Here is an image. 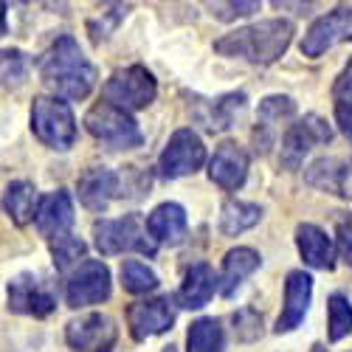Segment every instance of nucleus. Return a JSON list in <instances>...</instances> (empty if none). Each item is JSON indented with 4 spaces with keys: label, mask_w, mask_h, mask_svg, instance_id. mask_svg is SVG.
Segmentation results:
<instances>
[{
    "label": "nucleus",
    "mask_w": 352,
    "mask_h": 352,
    "mask_svg": "<svg viewBox=\"0 0 352 352\" xmlns=\"http://www.w3.org/2000/svg\"><path fill=\"white\" fill-rule=\"evenodd\" d=\"M296 25L285 17H271V20H259L254 25L234 28V32L223 34L214 40V51L231 60H245L251 65H274L282 60L285 51L293 43Z\"/></svg>",
    "instance_id": "1"
},
{
    "label": "nucleus",
    "mask_w": 352,
    "mask_h": 352,
    "mask_svg": "<svg viewBox=\"0 0 352 352\" xmlns=\"http://www.w3.org/2000/svg\"><path fill=\"white\" fill-rule=\"evenodd\" d=\"M40 76L45 87L65 99V102H79L87 99L96 87V68L87 63V56L82 54L79 43L71 34L56 37L48 51L40 56Z\"/></svg>",
    "instance_id": "2"
},
{
    "label": "nucleus",
    "mask_w": 352,
    "mask_h": 352,
    "mask_svg": "<svg viewBox=\"0 0 352 352\" xmlns=\"http://www.w3.org/2000/svg\"><path fill=\"white\" fill-rule=\"evenodd\" d=\"M32 133L48 150H71L79 135L71 104L60 96H37L32 104Z\"/></svg>",
    "instance_id": "3"
},
{
    "label": "nucleus",
    "mask_w": 352,
    "mask_h": 352,
    "mask_svg": "<svg viewBox=\"0 0 352 352\" xmlns=\"http://www.w3.org/2000/svg\"><path fill=\"white\" fill-rule=\"evenodd\" d=\"M85 130L99 144H104L107 150H135V146H141V141H144L133 113L116 107L110 102H99L87 110Z\"/></svg>",
    "instance_id": "4"
},
{
    "label": "nucleus",
    "mask_w": 352,
    "mask_h": 352,
    "mask_svg": "<svg viewBox=\"0 0 352 352\" xmlns=\"http://www.w3.org/2000/svg\"><path fill=\"white\" fill-rule=\"evenodd\" d=\"M94 243H96L99 254H104V256L124 254V251H138V254L153 256L158 251L150 231H146V223H141L138 214H124L119 220H96Z\"/></svg>",
    "instance_id": "5"
},
{
    "label": "nucleus",
    "mask_w": 352,
    "mask_h": 352,
    "mask_svg": "<svg viewBox=\"0 0 352 352\" xmlns=\"http://www.w3.org/2000/svg\"><path fill=\"white\" fill-rule=\"evenodd\" d=\"M102 94H104V102L122 107L127 113H135V110H144L155 102L158 82L144 65H130V68L113 71L102 87Z\"/></svg>",
    "instance_id": "6"
},
{
    "label": "nucleus",
    "mask_w": 352,
    "mask_h": 352,
    "mask_svg": "<svg viewBox=\"0 0 352 352\" xmlns=\"http://www.w3.org/2000/svg\"><path fill=\"white\" fill-rule=\"evenodd\" d=\"M203 164H206V146H203L200 135L192 127H181L169 135L158 158V172L166 181H178L186 175H195Z\"/></svg>",
    "instance_id": "7"
},
{
    "label": "nucleus",
    "mask_w": 352,
    "mask_h": 352,
    "mask_svg": "<svg viewBox=\"0 0 352 352\" xmlns=\"http://www.w3.org/2000/svg\"><path fill=\"white\" fill-rule=\"evenodd\" d=\"M110 290H113L110 268L102 259H85L65 279V305L74 310L102 305L110 299Z\"/></svg>",
    "instance_id": "8"
},
{
    "label": "nucleus",
    "mask_w": 352,
    "mask_h": 352,
    "mask_svg": "<svg viewBox=\"0 0 352 352\" xmlns=\"http://www.w3.org/2000/svg\"><path fill=\"white\" fill-rule=\"evenodd\" d=\"M349 40H352V6H336L333 12L321 14L318 20L310 23V28L299 43V51L307 60H318L333 45L349 43Z\"/></svg>",
    "instance_id": "9"
},
{
    "label": "nucleus",
    "mask_w": 352,
    "mask_h": 352,
    "mask_svg": "<svg viewBox=\"0 0 352 352\" xmlns=\"http://www.w3.org/2000/svg\"><path fill=\"white\" fill-rule=\"evenodd\" d=\"M333 138V127L321 119V116L310 113L296 124H290L282 135V150H279V164L285 169H299L305 155L316 144H327Z\"/></svg>",
    "instance_id": "10"
},
{
    "label": "nucleus",
    "mask_w": 352,
    "mask_h": 352,
    "mask_svg": "<svg viewBox=\"0 0 352 352\" xmlns=\"http://www.w3.org/2000/svg\"><path fill=\"white\" fill-rule=\"evenodd\" d=\"M119 338L116 321L104 313H85L65 324V341L74 352H110Z\"/></svg>",
    "instance_id": "11"
},
{
    "label": "nucleus",
    "mask_w": 352,
    "mask_h": 352,
    "mask_svg": "<svg viewBox=\"0 0 352 352\" xmlns=\"http://www.w3.org/2000/svg\"><path fill=\"white\" fill-rule=\"evenodd\" d=\"M9 310L20 316L45 318L56 310V296L40 276L25 271L9 279Z\"/></svg>",
    "instance_id": "12"
},
{
    "label": "nucleus",
    "mask_w": 352,
    "mask_h": 352,
    "mask_svg": "<svg viewBox=\"0 0 352 352\" xmlns=\"http://www.w3.org/2000/svg\"><path fill=\"white\" fill-rule=\"evenodd\" d=\"M172 324H175V307H172L169 296L133 302L127 307V327L135 341L164 336L166 330H172Z\"/></svg>",
    "instance_id": "13"
},
{
    "label": "nucleus",
    "mask_w": 352,
    "mask_h": 352,
    "mask_svg": "<svg viewBox=\"0 0 352 352\" xmlns=\"http://www.w3.org/2000/svg\"><path fill=\"white\" fill-rule=\"evenodd\" d=\"M122 178L107 166H94V169H85L76 181V192H79V203L87 212H107L110 203L119 197L122 192Z\"/></svg>",
    "instance_id": "14"
},
{
    "label": "nucleus",
    "mask_w": 352,
    "mask_h": 352,
    "mask_svg": "<svg viewBox=\"0 0 352 352\" xmlns=\"http://www.w3.org/2000/svg\"><path fill=\"white\" fill-rule=\"evenodd\" d=\"M209 178L226 192H237L248 178V153L237 141H223L209 161Z\"/></svg>",
    "instance_id": "15"
},
{
    "label": "nucleus",
    "mask_w": 352,
    "mask_h": 352,
    "mask_svg": "<svg viewBox=\"0 0 352 352\" xmlns=\"http://www.w3.org/2000/svg\"><path fill=\"white\" fill-rule=\"evenodd\" d=\"M313 302V279L305 271H290L285 279V305L276 318V333H290L296 330Z\"/></svg>",
    "instance_id": "16"
},
{
    "label": "nucleus",
    "mask_w": 352,
    "mask_h": 352,
    "mask_svg": "<svg viewBox=\"0 0 352 352\" xmlns=\"http://www.w3.org/2000/svg\"><path fill=\"white\" fill-rule=\"evenodd\" d=\"M305 181L307 186L327 192V195H338V197H352V164L344 158H316L307 169H305Z\"/></svg>",
    "instance_id": "17"
},
{
    "label": "nucleus",
    "mask_w": 352,
    "mask_h": 352,
    "mask_svg": "<svg viewBox=\"0 0 352 352\" xmlns=\"http://www.w3.org/2000/svg\"><path fill=\"white\" fill-rule=\"evenodd\" d=\"M146 231L155 245H181L186 240V231H189V220H186V209L181 203H161L155 206L150 214H146Z\"/></svg>",
    "instance_id": "18"
},
{
    "label": "nucleus",
    "mask_w": 352,
    "mask_h": 352,
    "mask_svg": "<svg viewBox=\"0 0 352 352\" xmlns=\"http://www.w3.org/2000/svg\"><path fill=\"white\" fill-rule=\"evenodd\" d=\"M34 226L48 240L71 234V226H74V200H71V195L65 189H56V192L40 197V209H37Z\"/></svg>",
    "instance_id": "19"
},
{
    "label": "nucleus",
    "mask_w": 352,
    "mask_h": 352,
    "mask_svg": "<svg viewBox=\"0 0 352 352\" xmlns=\"http://www.w3.org/2000/svg\"><path fill=\"white\" fill-rule=\"evenodd\" d=\"M296 248L305 259V265L316 271H333L336 268V248L333 240L327 237L324 228L316 223H299L296 226Z\"/></svg>",
    "instance_id": "20"
},
{
    "label": "nucleus",
    "mask_w": 352,
    "mask_h": 352,
    "mask_svg": "<svg viewBox=\"0 0 352 352\" xmlns=\"http://www.w3.org/2000/svg\"><path fill=\"white\" fill-rule=\"evenodd\" d=\"M217 276H214V268L206 265V262H197V265H192L178 287V293H175V302H178L181 307L186 310H200L206 307L214 296L217 290Z\"/></svg>",
    "instance_id": "21"
},
{
    "label": "nucleus",
    "mask_w": 352,
    "mask_h": 352,
    "mask_svg": "<svg viewBox=\"0 0 352 352\" xmlns=\"http://www.w3.org/2000/svg\"><path fill=\"white\" fill-rule=\"evenodd\" d=\"M262 265V256L248 248V245H237L223 256V268H220V293L223 296H234L237 287Z\"/></svg>",
    "instance_id": "22"
},
{
    "label": "nucleus",
    "mask_w": 352,
    "mask_h": 352,
    "mask_svg": "<svg viewBox=\"0 0 352 352\" xmlns=\"http://www.w3.org/2000/svg\"><path fill=\"white\" fill-rule=\"evenodd\" d=\"M3 209L14 226H28L37 217L40 209V195L32 181H12L3 192Z\"/></svg>",
    "instance_id": "23"
},
{
    "label": "nucleus",
    "mask_w": 352,
    "mask_h": 352,
    "mask_svg": "<svg viewBox=\"0 0 352 352\" xmlns=\"http://www.w3.org/2000/svg\"><path fill=\"white\" fill-rule=\"evenodd\" d=\"M245 94H226L214 102H206L203 107L206 110H197V119L203 122V127H206L209 133H220V130H228L234 124V119L245 110Z\"/></svg>",
    "instance_id": "24"
},
{
    "label": "nucleus",
    "mask_w": 352,
    "mask_h": 352,
    "mask_svg": "<svg viewBox=\"0 0 352 352\" xmlns=\"http://www.w3.org/2000/svg\"><path fill=\"white\" fill-rule=\"evenodd\" d=\"M262 220V209L245 200H226L220 206V234L223 237H240L243 231L254 228Z\"/></svg>",
    "instance_id": "25"
},
{
    "label": "nucleus",
    "mask_w": 352,
    "mask_h": 352,
    "mask_svg": "<svg viewBox=\"0 0 352 352\" xmlns=\"http://www.w3.org/2000/svg\"><path fill=\"white\" fill-rule=\"evenodd\" d=\"M223 349H226V336L217 318L203 316L192 321L186 330V352H223Z\"/></svg>",
    "instance_id": "26"
},
{
    "label": "nucleus",
    "mask_w": 352,
    "mask_h": 352,
    "mask_svg": "<svg viewBox=\"0 0 352 352\" xmlns=\"http://www.w3.org/2000/svg\"><path fill=\"white\" fill-rule=\"evenodd\" d=\"M293 116H296V102H293L290 96L274 94V96H265L259 102V107H256V124L274 133L276 124L293 119Z\"/></svg>",
    "instance_id": "27"
},
{
    "label": "nucleus",
    "mask_w": 352,
    "mask_h": 352,
    "mask_svg": "<svg viewBox=\"0 0 352 352\" xmlns=\"http://www.w3.org/2000/svg\"><path fill=\"white\" fill-rule=\"evenodd\" d=\"M352 333V302L344 293H333L327 299V338L341 341Z\"/></svg>",
    "instance_id": "28"
},
{
    "label": "nucleus",
    "mask_w": 352,
    "mask_h": 352,
    "mask_svg": "<svg viewBox=\"0 0 352 352\" xmlns=\"http://www.w3.org/2000/svg\"><path fill=\"white\" fill-rule=\"evenodd\" d=\"M122 285L133 296H141V293H150L158 287V274L141 259H127L122 262Z\"/></svg>",
    "instance_id": "29"
},
{
    "label": "nucleus",
    "mask_w": 352,
    "mask_h": 352,
    "mask_svg": "<svg viewBox=\"0 0 352 352\" xmlns=\"http://www.w3.org/2000/svg\"><path fill=\"white\" fill-rule=\"evenodd\" d=\"M85 251H87V245H85V240L76 237V234H65V237L51 240V256H54L56 271H68L71 265L79 268Z\"/></svg>",
    "instance_id": "30"
},
{
    "label": "nucleus",
    "mask_w": 352,
    "mask_h": 352,
    "mask_svg": "<svg viewBox=\"0 0 352 352\" xmlns=\"http://www.w3.org/2000/svg\"><path fill=\"white\" fill-rule=\"evenodd\" d=\"M28 68H32V63H28V56L20 48L3 51V85L9 91H17V87L28 79Z\"/></svg>",
    "instance_id": "31"
},
{
    "label": "nucleus",
    "mask_w": 352,
    "mask_h": 352,
    "mask_svg": "<svg viewBox=\"0 0 352 352\" xmlns=\"http://www.w3.org/2000/svg\"><path fill=\"white\" fill-rule=\"evenodd\" d=\"M231 321H234V336H237V341L251 344V341L262 338V313L259 310L240 307L237 313L231 316Z\"/></svg>",
    "instance_id": "32"
},
{
    "label": "nucleus",
    "mask_w": 352,
    "mask_h": 352,
    "mask_svg": "<svg viewBox=\"0 0 352 352\" xmlns=\"http://www.w3.org/2000/svg\"><path fill=\"white\" fill-rule=\"evenodd\" d=\"M127 12H130V6H127V3H113V6H104V12L99 14V20H91V23H87V28H91V37H94V43L107 40L113 28H116V25H119V23L127 17Z\"/></svg>",
    "instance_id": "33"
},
{
    "label": "nucleus",
    "mask_w": 352,
    "mask_h": 352,
    "mask_svg": "<svg viewBox=\"0 0 352 352\" xmlns=\"http://www.w3.org/2000/svg\"><path fill=\"white\" fill-rule=\"evenodd\" d=\"M209 12L212 17L223 20V23H231V20H243V17H251L259 12V3L256 0H231V3H209Z\"/></svg>",
    "instance_id": "34"
},
{
    "label": "nucleus",
    "mask_w": 352,
    "mask_h": 352,
    "mask_svg": "<svg viewBox=\"0 0 352 352\" xmlns=\"http://www.w3.org/2000/svg\"><path fill=\"white\" fill-rule=\"evenodd\" d=\"M336 251L338 256L352 268V217L346 220H338V228H336Z\"/></svg>",
    "instance_id": "35"
},
{
    "label": "nucleus",
    "mask_w": 352,
    "mask_h": 352,
    "mask_svg": "<svg viewBox=\"0 0 352 352\" xmlns=\"http://www.w3.org/2000/svg\"><path fill=\"white\" fill-rule=\"evenodd\" d=\"M333 94H336V102H352V60L338 74V79L333 85Z\"/></svg>",
    "instance_id": "36"
},
{
    "label": "nucleus",
    "mask_w": 352,
    "mask_h": 352,
    "mask_svg": "<svg viewBox=\"0 0 352 352\" xmlns=\"http://www.w3.org/2000/svg\"><path fill=\"white\" fill-rule=\"evenodd\" d=\"M336 124L352 144V102H336Z\"/></svg>",
    "instance_id": "37"
},
{
    "label": "nucleus",
    "mask_w": 352,
    "mask_h": 352,
    "mask_svg": "<svg viewBox=\"0 0 352 352\" xmlns=\"http://www.w3.org/2000/svg\"><path fill=\"white\" fill-rule=\"evenodd\" d=\"M164 352H175V346H166V349H164Z\"/></svg>",
    "instance_id": "38"
}]
</instances>
